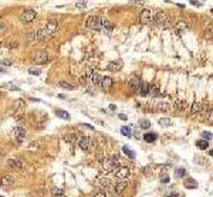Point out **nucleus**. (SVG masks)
<instances>
[{
  "label": "nucleus",
  "instance_id": "obj_24",
  "mask_svg": "<svg viewBox=\"0 0 213 197\" xmlns=\"http://www.w3.org/2000/svg\"><path fill=\"white\" fill-rule=\"evenodd\" d=\"M156 139H158V136H156V133H153V132H148V133L144 135V140L148 142V143H153Z\"/></svg>",
  "mask_w": 213,
  "mask_h": 197
},
{
  "label": "nucleus",
  "instance_id": "obj_41",
  "mask_svg": "<svg viewBox=\"0 0 213 197\" xmlns=\"http://www.w3.org/2000/svg\"><path fill=\"white\" fill-rule=\"evenodd\" d=\"M202 136H203V139H205V140H208V142H209V140H212V133H210V132H203V133H202Z\"/></svg>",
  "mask_w": 213,
  "mask_h": 197
},
{
  "label": "nucleus",
  "instance_id": "obj_11",
  "mask_svg": "<svg viewBox=\"0 0 213 197\" xmlns=\"http://www.w3.org/2000/svg\"><path fill=\"white\" fill-rule=\"evenodd\" d=\"M13 133H14V138H16L17 142H23L24 139H26V129L23 128V126H16L14 129H13Z\"/></svg>",
  "mask_w": 213,
  "mask_h": 197
},
{
  "label": "nucleus",
  "instance_id": "obj_4",
  "mask_svg": "<svg viewBox=\"0 0 213 197\" xmlns=\"http://www.w3.org/2000/svg\"><path fill=\"white\" fill-rule=\"evenodd\" d=\"M102 18L99 16H95V14H92V16H90L87 18V21H85V26H87V29H90V30H94V31H101V29H102Z\"/></svg>",
  "mask_w": 213,
  "mask_h": 197
},
{
  "label": "nucleus",
  "instance_id": "obj_26",
  "mask_svg": "<svg viewBox=\"0 0 213 197\" xmlns=\"http://www.w3.org/2000/svg\"><path fill=\"white\" fill-rule=\"evenodd\" d=\"M64 140L68 142V143H71V145H74L75 142H78V139H77V135H75V133H67L66 136H64Z\"/></svg>",
  "mask_w": 213,
  "mask_h": 197
},
{
  "label": "nucleus",
  "instance_id": "obj_18",
  "mask_svg": "<svg viewBox=\"0 0 213 197\" xmlns=\"http://www.w3.org/2000/svg\"><path fill=\"white\" fill-rule=\"evenodd\" d=\"M9 166H12L13 169H23V166H24V163H23V160L21 159H17V157H12V159H9Z\"/></svg>",
  "mask_w": 213,
  "mask_h": 197
},
{
  "label": "nucleus",
  "instance_id": "obj_55",
  "mask_svg": "<svg viewBox=\"0 0 213 197\" xmlns=\"http://www.w3.org/2000/svg\"><path fill=\"white\" fill-rule=\"evenodd\" d=\"M110 109H111V111H115V109H116V106L112 104V105H110Z\"/></svg>",
  "mask_w": 213,
  "mask_h": 197
},
{
  "label": "nucleus",
  "instance_id": "obj_5",
  "mask_svg": "<svg viewBox=\"0 0 213 197\" xmlns=\"http://www.w3.org/2000/svg\"><path fill=\"white\" fill-rule=\"evenodd\" d=\"M33 61L34 64H38V65H43V64H47L50 61V55L46 50H38L36 51L33 55Z\"/></svg>",
  "mask_w": 213,
  "mask_h": 197
},
{
  "label": "nucleus",
  "instance_id": "obj_30",
  "mask_svg": "<svg viewBox=\"0 0 213 197\" xmlns=\"http://www.w3.org/2000/svg\"><path fill=\"white\" fill-rule=\"evenodd\" d=\"M36 41H38V38H37V31H32V33L27 34V43H29V44H33Z\"/></svg>",
  "mask_w": 213,
  "mask_h": 197
},
{
  "label": "nucleus",
  "instance_id": "obj_47",
  "mask_svg": "<svg viewBox=\"0 0 213 197\" xmlns=\"http://www.w3.org/2000/svg\"><path fill=\"white\" fill-rule=\"evenodd\" d=\"M94 197H107V192H104V190H99L98 193H95V196Z\"/></svg>",
  "mask_w": 213,
  "mask_h": 197
},
{
  "label": "nucleus",
  "instance_id": "obj_29",
  "mask_svg": "<svg viewBox=\"0 0 213 197\" xmlns=\"http://www.w3.org/2000/svg\"><path fill=\"white\" fill-rule=\"evenodd\" d=\"M183 184H185L186 189H196L197 187L196 180H193V179H186V180L183 181Z\"/></svg>",
  "mask_w": 213,
  "mask_h": 197
},
{
  "label": "nucleus",
  "instance_id": "obj_33",
  "mask_svg": "<svg viewBox=\"0 0 213 197\" xmlns=\"http://www.w3.org/2000/svg\"><path fill=\"white\" fill-rule=\"evenodd\" d=\"M121 133L124 136H127V138H132V131H131V128H128V126H122L121 128Z\"/></svg>",
  "mask_w": 213,
  "mask_h": 197
},
{
  "label": "nucleus",
  "instance_id": "obj_9",
  "mask_svg": "<svg viewBox=\"0 0 213 197\" xmlns=\"http://www.w3.org/2000/svg\"><path fill=\"white\" fill-rule=\"evenodd\" d=\"M128 84H129V88H131L132 92H136V91H139V88H141L142 80H141L138 75H134V77H131V78H129Z\"/></svg>",
  "mask_w": 213,
  "mask_h": 197
},
{
  "label": "nucleus",
  "instance_id": "obj_2",
  "mask_svg": "<svg viewBox=\"0 0 213 197\" xmlns=\"http://www.w3.org/2000/svg\"><path fill=\"white\" fill-rule=\"evenodd\" d=\"M95 186L98 187L99 190H104L107 193H115V189H114V183L110 180L108 177L105 176H99L95 179Z\"/></svg>",
  "mask_w": 213,
  "mask_h": 197
},
{
  "label": "nucleus",
  "instance_id": "obj_57",
  "mask_svg": "<svg viewBox=\"0 0 213 197\" xmlns=\"http://www.w3.org/2000/svg\"><path fill=\"white\" fill-rule=\"evenodd\" d=\"M0 72H1V74H3V72H6V71H4V70H1V68H0Z\"/></svg>",
  "mask_w": 213,
  "mask_h": 197
},
{
  "label": "nucleus",
  "instance_id": "obj_49",
  "mask_svg": "<svg viewBox=\"0 0 213 197\" xmlns=\"http://www.w3.org/2000/svg\"><path fill=\"white\" fill-rule=\"evenodd\" d=\"M0 64H1V65L9 67V65H12V61H10V60H1V61H0Z\"/></svg>",
  "mask_w": 213,
  "mask_h": 197
},
{
  "label": "nucleus",
  "instance_id": "obj_46",
  "mask_svg": "<svg viewBox=\"0 0 213 197\" xmlns=\"http://www.w3.org/2000/svg\"><path fill=\"white\" fill-rule=\"evenodd\" d=\"M95 149H97V142L94 139H91V142H90V150H95Z\"/></svg>",
  "mask_w": 213,
  "mask_h": 197
},
{
  "label": "nucleus",
  "instance_id": "obj_8",
  "mask_svg": "<svg viewBox=\"0 0 213 197\" xmlns=\"http://www.w3.org/2000/svg\"><path fill=\"white\" fill-rule=\"evenodd\" d=\"M46 31L49 34L50 37H53V35H55L57 33V30H58V21L57 20H49L47 23H46Z\"/></svg>",
  "mask_w": 213,
  "mask_h": 197
},
{
  "label": "nucleus",
  "instance_id": "obj_17",
  "mask_svg": "<svg viewBox=\"0 0 213 197\" xmlns=\"http://www.w3.org/2000/svg\"><path fill=\"white\" fill-rule=\"evenodd\" d=\"M188 27H189V24H188L185 20H178V21L175 23V29H176V31L179 34H182L183 31H186Z\"/></svg>",
  "mask_w": 213,
  "mask_h": 197
},
{
  "label": "nucleus",
  "instance_id": "obj_61",
  "mask_svg": "<svg viewBox=\"0 0 213 197\" xmlns=\"http://www.w3.org/2000/svg\"><path fill=\"white\" fill-rule=\"evenodd\" d=\"M0 197H3V196H0Z\"/></svg>",
  "mask_w": 213,
  "mask_h": 197
},
{
  "label": "nucleus",
  "instance_id": "obj_52",
  "mask_svg": "<svg viewBox=\"0 0 213 197\" xmlns=\"http://www.w3.org/2000/svg\"><path fill=\"white\" fill-rule=\"evenodd\" d=\"M81 125H84V126L88 128V129H94V126H91V125H88V123H81Z\"/></svg>",
  "mask_w": 213,
  "mask_h": 197
},
{
  "label": "nucleus",
  "instance_id": "obj_6",
  "mask_svg": "<svg viewBox=\"0 0 213 197\" xmlns=\"http://www.w3.org/2000/svg\"><path fill=\"white\" fill-rule=\"evenodd\" d=\"M37 17V13L34 12V10H32V9H27V10H23L20 14H18V20L21 21V23H32L34 18Z\"/></svg>",
  "mask_w": 213,
  "mask_h": 197
},
{
  "label": "nucleus",
  "instance_id": "obj_15",
  "mask_svg": "<svg viewBox=\"0 0 213 197\" xmlns=\"http://www.w3.org/2000/svg\"><path fill=\"white\" fill-rule=\"evenodd\" d=\"M128 186V180L127 179H121L119 181H116L114 184V189H115V193H122Z\"/></svg>",
  "mask_w": 213,
  "mask_h": 197
},
{
  "label": "nucleus",
  "instance_id": "obj_7",
  "mask_svg": "<svg viewBox=\"0 0 213 197\" xmlns=\"http://www.w3.org/2000/svg\"><path fill=\"white\" fill-rule=\"evenodd\" d=\"M139 21H141L144 26L151 24V23L153 21V13H152V10L144 9V10L141 12V14H139Z\"/></svg>",
  "mask_w": 213,
  "mask_h": 197
},
{
  "label": "nucleus",
  "instance_id": "obj_44",
  "mask_svg": "<svg viewBox=\"0 0 213 197\" xmlns=\"http://www.w3.org/2000/svg\"><path fill=\"white\" fill-rule=\"evenodd\" d=\"M142 170H144V175H152V166H147Z\"/></svg>",
  "mask_w": 213,
  "mask_h": 197
},
{
  "label": "nucleus",
  "instance_id": "obj_54",
  "mask_svg": "<svg viewBox=\"0 0 213 197\" xmlns=\"http://www.w3.org/2000/svg\"><path fill=\"white\" fill-rule=\"evenodd\" d=\"M119 119H122V121H127V115L121 114V115H119Z\"/></svg>",
  "mask_w": 213,
  "mask_h": 197
},
{
  "label": "nucleus",
  "instance_id": "obj_1",
  "mask_svg": "<svg viewBox=\"0 0 213 197\" xmlns=\"http://www.w3.org/2000/svg\"><path fill=\"white\" fill-rule=\"evenodd\" d=\"M152 23H155L158 27H162V29H169V27H172L171 18H169L168 14L164 13V12H156V13L153 14V21H152Z\"/></svg>",
  "mask_w": 213,
  "mask_h": 197
},
{
  "label": "nucleus",
  "instance_id": "obj_58",
  "mask_svg": "<svg viewBox=\"0 0 213 197\" xmlns=\"http://www.w3.org/2000/svg\"><path fill=\"white\" fill-rule=\"evenodd\" d=\"M57 197H66V196H63V194H61V196H57Z\"/></svg>",
  "mask_w": 213,
  "mask_h": 197
},
{
  "label": "nucleus",
  "instance_id": "obj_42",
  "mask_svg": "<svg viewBox=\"0 0 213 197\" xmlns=\"http://www.w3.org/2000/svg\"><path fill=\"white\" fill-rule=\"evenodd\" d=\"M129 3H131V4H135V6H144V4H145V0H131Z\"/></svg>",
  "mask_w": 213,
  "mask_h": 197
},
{
  "label": "nucleus",
  "instance_id": "obj_25",
  "mask_svg": "<svg viewBox=\"0 0 213 197\" xmlns=\"http://www.w3.org/2000/svg\"><path fill=\"white\" fill-rule=\"evenodd\" d=\"M148 94H149V84L148 82H142L141 88H139V95L141 97H148Z\"/></svg>",
  "mask_w": 213,
  "mask_h": 197
},
{
  "label": "nucleus",
  "instance_id": "obj_34",
  "mask_svg": "<svg viewBox=\"0 0 213 197\" xmlns=\"http://www.w3.org/2000/svg\"><path fill=\"white\" fill-rule=\"evenodd\" d=\"M122 152H124V153H125L129 159H134V157H135V153H134L131 149H129V146H124V148H122Z\"/></svg>",
  "mask_w": 213,
  "mask_h": 197
},
{
  "label": "nucleus",
  "instance_id": "obj_10",
  "mask_svg": "<svg viewBox=\"0 0 213 197\" xmlns=\"http://www.w3.org/2000/svg\"><path fill=\"white\" fill-rule=\"evenodd\" d=\"M131 175V170L127 167V166H119L116 170H115V176L118 179H128Z\"/></svg>",
  "mask_w": 213,
  "mask_h": 197
},
{
  "label": "nucleus",
  "instance_id": "obj_50",
  "mask_svg": "<svg viewBox=\"0 0 213 197\" xmlns=\"http://www.w3.org/2000/svg\"><path fill=\"white\" fill-rule=\"evenodd\" d=\"M29 72H30L32 75H40V71H38V70H34V68H30Z\"/></svg>",
  "mask_w": 213,
  "mask_h": 197
},
{
  "label": "nucleus",
  "instance_id": "obj_32",
  "mask_svg": "<svg viewBox=\"0 0 213 197\" xmlns=\"http://www.w3.org/2000/svg\"><path fill=\"white\" fill-rule=\"evenodd\" d=\"M58 87L60 88H64V89H70V91H73L75 88L73 84H70V82H67V81H60L58 82Z\"/></svg>",
  "mask_w": 213,
  "mask_h": 197
},
{
  "label": "nucleus",
  "instance_id": "obj_56",
  "mask_svg": "<svg viewBox=\"0 0 213 197\" xmlns=\"http://www.w3.org/2000/svg\"><path fill=\"white\" fill-rule=\"evenodd\" d=\"M209 155H210V156H213V149L210 150V152H209Z\"/></svg>",
  "mask_w": 213,
  "mask_h": 197
},
{
  "label": "nucleus",
  "instance_id": "obj_53",
  "mask_svg": "<svg viewBox=\"0 0 213 197\" xmlns=\"http://www.w3.org/2000/svg\"><path fill=\"white\" fill-rule=\"evenodd\" d=\"M162 183H169V177H168V176H165L164 179H162Z\"/></svg>",
  "mask_w": 213,
  "mask_h": 197
},
{
  "label": "nucleus",
  "instance_id": "obj_39",
  "mask_svg": "<svg viewBox=\"0 0 213 197\" xmlns=\"http://www.w3.org/2000/svg\"><path fill=\"white\" fill-rule=\"evenodd\" d=\"M185 175H186V170H185V169H176V170H175V177H178V179L183 177Z\"/></svg>",
  "mask_w": 213,
  "mask_h": 197
},
{
  "label": "nucleus",
  "instance_id": "obj_20",
  "mask_svg": "<svg viewBox=\"0 0 213 197\" xmlns=\"http://www.w3.org/2000/svg\"><path fill=\"white\" fill-rule=\"evenodd\" d=\"M112 30H114L112 23H111V21H108V20H104V21H102V29H101V31H102V33H105V34H110Z\"/></svg>",
  "mask_w": 213,
  "mask_h": 197
},
{
  "label": "nucleus",
  "instance_id": "obj_37",
  "mask_svg": "<svg viewBox=\"0 0 213 197\" xmlns=\"http://www.w3.org/2000/svg\"><path fill=\"white\" fill-rule=\"evenodd\" d=\"M50 193H51V196L53 197H57V196H61V194H63V190L58 189V187H53Z\"/></svg>",
  "mask_w": 213,
  "mask_h": 197
},
{
  "label": "nucleus",
  "instance_id": "obj_51",
  "mask_svg": "<svg viewBox=\"0 0 213 197\" xmlns=\"http://www.w3.org/2000/svg\"><path fill=\"white\" fill-rule=\"evenodd\" d=\"M17 46H18V44H17L16 41H14V43H10V44H9V48H17Z\"/></svg>",
  "mask_w": 213,
  "mask_h": 197
},
{
  "label": "nucleus",
  "instance_id": "obj_21",
  "mask_svg": "<svg viewBox=\"0 0 213 197\" xmlns=\"http://www.w3.org/2000/svg\"><path fill=\"white\" fill-rule=\"evenodd\" d=\"M202 108H203V102H200V101L193 102V105H192V108H190L192 115H196V114H199V112L202 111Z\"/></svg>",
  "mask_w": 213,
  "mask_h": 197
},
{
  "label": "nucleus",
  "instance_id": "obj_14",
  "mask_svg": "<svg viewBox=\"0 0 213 197\" xmlns=\"http://www.w3.org/2000/svg\"><path fill=\"white\" fill-rule=\"evenodd\" d=\"M90 142H91V139L88 138V136H81V138H78V146L82 149V150H85V152H90Z\"/></svg>",
  "mask_w": 213,
  "mask_h": 197
},
{
  "label": "nucleus",
  "instance_id": "obj_22",
  "mask_svg": "<svg viewBox=\"0 0 213 197\" xmlns=\"http://www.w3.org/2000/svg\"><path fill=\"white\" fill-rule=\"evenodd\" d=\"M149 97H152V98H158L159 95H161V91H159V88L156 87V85H149V94H148Z\"/></svg>",
  "mask_w": 213,
  "mask_h": 197
},
{
  "label": "nucleus",
  "instance_id": "obj_35",
  "mask_svg": "<svg viewBox=\"0 0 213 197\" xmlns=\"http://www.w3.org/2000/svg\"><path fill=\"white\" fill-rule=\"evenodd\" d=\"M139 126H141L142 129H149V128H151V122H149L148 119H141V121H139Z\"/></svg>",
  "mask_w": 213,
  "mask_h": 197
},
{
  "label": "nucleus",
  "instance_id": "obj_16",
  "mask_svg": "<svg viewBox=\"0 0 213 197\" xmlns=\"http://www.w3.org/2000/svg\"><path fill=\"white\" fill-rule=\"evenodd\" d=\"M156 109H159V111H171L172 109V104H171V101H159V102H156Z\"/></svg>",
  "mask_w": 213,
  "mask_h": 197
},
{
  "label": "nucleus",
  "instance_id": "obj_28",
  "mask_svg": "<svg viewBox=\"0 0 213 197\" xmlns=\"http://www.w3.org/2000/svg\"><path fill=\"white\" fill-rule=\"evenodd\" d=\"M55 115L58 116V118H61V119H64V121H70L71 119V116L68 115V112L63 111V109H57L55 111Z\"/></svg>",
  "mask_w": 213,
  "mask_h": 197
},
{
  "label": "nucleus",
  "instance_id": "obj_59",
  "mask_svg": "<svg viewBox=\"0 0 213 197\" xmlns=\"http://www.w3.org/2000/svg\"><path fill=\"white\" fill-rule=\"evenodd\" d=\"M212 13H213V9H212Z\"/></svg>",
  "mask_w": 213,
  "mask_h": 197
},
{
  "label": "nucleus",
  "instance_id": "obj_13",
  "mask_svg": "<svg viewBox=\"0 0 213 197\" xmlns=\"http://www.w3.org/2000/svg\"><path fill=\"white\" fill-rule=\"evenodd\" d=\"M112 85H114V80L112 78H110V77H102V80H101V84H99V87L102 88V91H110L111 88H112Z\"/></svg>",
  "mask_w": 213,
  "mask_h": 197
},
{
  "label": "nucleus",
  "instance_id": "obj_40",
  "mask_svg": "<svg viewBox=\"0 0 213 197\" xmlns=\"http://www.w3.org/2000/svg\"><path fill=\"white\" fill-rule=\"evenodd\" d=\"M206 118H208V122H209V123H213V106L209 109V112H208V116H206Z\"/></svg>",
  "mask_w": 213,
  "mask_h": 197
},
{
  "label": "nucleus",
  "instance_id": "obj_43",
  "mask_svg": "<svg viewBox=\"0 0 213 197\" xmlns=\"http://www.w3.org/2000/svg\"><path fill=\"white\" fill-rule=\"evenodd\" d=\"M75 7L77 9H85L87 7V1H77L75 3Z\"/></svg>",
  "mask_w": 213,
  "mask_h": 197
},
{
  "label": "nucleus",
  "instance_id": "obj_27",
  "mask_svg": "<svg viewBox=\"0 0 213 197\" xmlns=\"http://www.w3.org/2000/svg\"><path fill=\"white\" fill-rule=\"evenodd\" d=\"M203 34H205V37H206L208 40L213 38V26H212V24H209V26H206V27H205Z\"/></svg>",
  "mask_w": 213,
  "mask_h": 197
},
{
  "label": "nucleus",
  "instance_id": "obj_48",
  "mask_svg": "<svg viewBox=\"0 0 213 197\" xmlns=\"http://www.w3.org/2000/svg\"><path fill=\"white\" fill-rule=\"evenodd\" d=\"M3 87L10 88V89H13V91H20V89H18V87H14V85H12V84H6V85H3Z\"/></svg>",
  "mask_w": 213,
  "mask_h": 197
},
{
  "label": "nucleus",
  "instance_id": "obj_12",
  "mask_svg": "<svg viewBox=\"0 0 213 197\" xmlns=\"http://www.w3.org/2000/svg\"><path fill=\"white\" fill-rule=\"evenodd\" d=\"M14 181L16 180L12 175H3L1 179H0V184L3 187H12V186H14Z\"/></svg>",
  "mask_w": 213,
  "mask_h": 197
},
{
  "label": "nucleus",
  "instance_id": "obj_23",
  "mask_svg": "<svg viewBox=\"0 0 213 197\" xmlns=\"http://www.w3.org/2000/svg\"><path fill=\"white\" fill-rule=\"evenodd\" d=\"M107 68H108L110 71H112V72H118V71L122 68V63H121V61H114V63H110Z\"/></svg>",
  "mask_w": 213,
  "mask_h": 197
},
{
  "label": "nucleus",
  "instance_id": "obj_60",
  "mask_svg": "<svg viewBox=\"0 0 213 197\" xmlns=\"http://www.w3.org/2000/svg\"><path fill=\"white\" fill-rule=\"evenodd\" d=\"M171 197H175V196H171Z\"/></svg>",
  "mask_w": 213,
  "mask_h": 197
},
{
  "label": "nucleus",
  "instance_id": "obj_31",
  "mask_svg": "<svg viewBox=\"0 0 213 197\" xmlns=\"http://www.w3.org/2000/svg\"><path fill=\"white\" fill-rule=\"evenodd\" d=\"M196 146L199 149H202V150H205V149L209 148V142L205 140V139H199V140H196Z\"/></svg>",
  "mask_w": 213,
  "mask_h": 197
},
{
  "label": "nucleus",
  "instance_id": "obj_3",
  "mask_svg": "<svg viewBox=\"0 0 213 197\" xmlns=\"http://www.w3.org/2000/svg\"><path fill=\"white\" fill-rule=\"evenodd\" d=\"M119 166H121V163H119L118 156H111L110 159H105L102 162V172L104 173H111V172H115Z\"/></svg>",
  "mask_w": 213,
  "mask_h": 197
},
{
  "label": "nucleus",
  "instance_id": "obj_36",
  "mask_svg": "<svg viewBox=\"0 0 213 197\" xmlns=\"http://www.w3.org/2000/svg\"><path fill=\"white\" fill-rule=\"evenodd\" d=\"M158 122H159V125H162V126H171V125H172V121L168 119V118H161Z\"/></svg>",
  "mask_w": 213,
  "mask_h": 197
},
{
  "label": "nucleus",
  "instance_id": "obj_38",
  "mask_svg": "<svg viewBox=\"0 0 213 197\" xmlns=\"http://www.w3.org/2000/svg\"><path fill=\"white\" fill-rule=\"evenodd\" d=\"M97 160H98L99 163H102V162L105 160V156H104V150H102V149H98V150H97Z\"/></svg>",
  "mask_w": 213,
  "mask_h": 197
},
{
  "label": "nucleus",
  "instance_id": "obj_19",
  "mask_svg": "<svg viewBox=\"0 0 213 197\" xmlns=\"http://www.w3.org/2000/svg\"><path fill=\"white\" fill-rule=\"evenodd\" d=\"M173 106H175V109L183 112V111H186V108H188V102L183 101V99H176V101L173 102Z\"/></svg>",
  "mask_w": 213,
  "mask_h": 197
},
{
  "label": "nucleus",
  "instance_id": "obj_45",
  "mask_svg": "<svg viewBox=\"0 0 213 197\" xmlns=\"http://www.w3.org/2000/svg\"><path fill=\"white\" fill-rule=\"evenodd\" d=\"M29 149H30V150H37V149H38V143H37V142H32V143L29 145Z\"/></svg>",
  "mask_w": 213,
  "mask_h": 197
}]
</instances>
